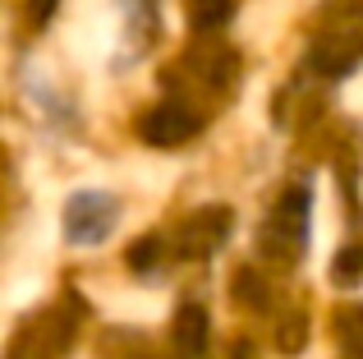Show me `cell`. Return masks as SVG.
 <instances>
[{
	"instance_id": "6da1fadb",
	"label": "cell",
	"mask_w": 363,
	"mask_h": 359,
	"mask_svg": "<svg viewBox=\"0 0 363 359\" xmlns=\"http://www.w3.org/2000/svg\"><path fill=\"white\" fill-rule=\"evenodd\" d=\"M69 336H74V323H69V318H60V314L33 318V323L14 336L9 359H60L65 346H69Z\"/></svg>"
},
{
	"instance_id": "7a4b0ae2",
	"label": "cell",
	"mask_w": 363,
	"mask_h": 359,
	"mask_svg": "<svg viewBox=\"0 0 363 359\" xmlns=\"http://www.w3.org/2000/svg\"><path fill=\"white\" fill-rule=\"evenodd\" d=\"M198 129H203V120H198L194 111L179 106V101H166V106L143 116L138 134H143V143H152V148H175V143H184V138H194Z\"/></svg>"
},
{
	"instance_id": "3957f363",
	"label": "cell",
	"mask_w": 363,
	"mask_h": 359,
	"mask_svg": "<svg viewBox=\"0 0 363 359\" xmlns=\"http://www.w3.org/2000/svg\"><path fill=\"white\" fill-rule=\"evenodd\" d=\"M111 221H116V203L101 194H79L65 207V235L74 244H97L111 231Z\"/></svg>"
},
{
	"instance_id": "277c9868",
	"label": "cell",
	"mask_w": 363,
	"mask_h": 359,
	"mask_svg": "<svg viewBox=\"0 0 363 359\" xmlns=\"http://www.w3.org/2000/svg\"><path fill=\"white\" fill-rule=\"evenodd\" d=\"M225 235H230V207H203V212H194L184 221V231H179V249H184L189 258H207Z\"/></svg>"
},
{
	"instance_id": "5b68a950",
	"label": "cell",
	"mask_w": 363,
	"mask_h": 359,
	"mask_svg": "<svg viewBox=\"0 0 363 359\" xmlns=\"http://www.w3.org/2000/svg\"><path fill=\"white\" fill-rule=\"evenodd\" d=\"M207 336H212V327H207V309L203 304H184L175 314V346L184 355H203Z\"/></svg>"
},
{
	"instance_id": "8992f818",
	"label": "cell",
	"mask_w": 363,
	"mask_h": 359,
	"mask_svg": "<svg viewBox=\"0 0 363 359\" xmlns=\"http://www.w3.org/2000/svg\"><path fill=\"white\" fill-rule=\"evenodd\" d=\"M230 18V0H194V28H221Z\"/></svg>"
},
{
	"instance_id": "52a82bcc",
	"label": "cell",
	"mask_w": 363,
	"mask_h": 359,
	"mask_svg": "<svg viewBox=\"0 0 363 359\" xmlns=\"http://www.w3.org/2000/svg\"><path fill=\"white\" fill-rule=\"evenodd\" d=\"M157 249H161L157 235H147V240H133V249H129V267H133V272H147L152 263H157Z\"/></svg>"
},
{
	"instance_id": "ba28073f",
	"label": "cell",
	"mask_w": 363,
	"mask_h": 359,
	"mask_svg": "<svg viewBox=\"0 0 363 359\" xmlns=\"http://www.w3.org/2000/svg\"><path fill=\"white\" fill-rule=\"evenodd\" d=\"M55 5H60V0H33V23H37V28H42V23H51Z\"/></svg>"
},
{
	"instance_id": "9c48e42d",
	"label": "cell",
	"mask_w": 363,
	"mask_h": 359,
	"mask_svg": "<svg viewBox=\"0 0 363 359\" xmlns=\"http://www.w3.org/2000/svg\"><path fill=\"white\" fill-rule=\"evenodd\" d=\"M299 346H303V323L285 327V332H281V350H299Z\"/></svg>"
},
{
	"instance_id": "30bf717a",
	"label": "cell",
	"mask_w": 363,
	"mask_h": 359,
	"mask_svg": "<svg viewBox=\"0 0 363 359\" xmlns=\"http://www.w3.org/2000/svg\"><path fill=\"white\" fill-rule=\"evenodd\" d=\"M359 263H363V253L359 249H345V253H340V277H354Z\"/></svg>"
},
{
	"instance_id": "8fae6325",
	"label": "cell",
	"mask_w": 363,
	"mask_h": 359,
	"mask_svg": "<svg viewBox=\"0 0 363 359\" xmlns=\"http://www.w3.org/2000/svg\"><path fill=\"white\" fill-rule=\"evenodd\" d=\"M235 359H248V346H240V350H235Z\"/></svg>"
}]
</instances>
